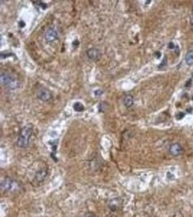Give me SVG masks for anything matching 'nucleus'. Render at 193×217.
Listing matches in <instances>:
<instances>
[{"mask_svg":"<svg viewBox=\"0 0 193 217\" xmlns=\"http://www.w3.org/2000/svg\"><path fill=\"white\" fill-rule=\"evenodd\" d=\"M1 188L6 191H13L18 188V183L10 178H6L1 181Z\"/></svg>","mask_w":193,"mask_h":217,"instance_id":"3","label":"nucleus"},{"mask_svg":"<svg viewBox=\"0 0 193 217\" xmlns=\"http://www.w3.org/2000/svg\"><path fill=\"white\" fill-rule=\"evenodd\" d=\"M185 62L188 65H192L193 64V50L189 51L186 56H185Z\"/></svg>","mask_w":193,"mask_h":217,"instance_id":"11","label":"nucleus"},{"mask_svg":"<svg viewBox=\"0 0 193 217\" xmlns=\"http://www.w3.org/2000/svg\"><path fill=\"white\" fill-rule=\"evenodd\" d=\"M46 173H47V172H46V169H45V168L39 171V172L36 173V176H35L36 180H38V181H42V180H44V179L46 176Z\"/></svg>","mask_w":193,"mask_h":217,"instance_id":"9","label":"nucleus"},{"mask_svg":"<svg viewBox=\"0 0 193 217\" xmlns=\"http://www.w3.org/2000/svg\"><path fill=\"white\" fill-rule=\"evenodd\" d=\"M123 102H124V105L126 106V107H130L134 104V98L131 95H126L123 99Z\"/></svg>","mask_w":193,"mask_h":217,"instance_id":"10","label":"nucleus"},{"mask_svg":"<svg viewBox=\"0 0 193 217\" xmlns=\"http://www.w3.org/2000/svg\"><path fill=\"white\" fill-rule=\"evenodd\" d=\"M45 39L47 42H54V40L58 39V33L55 29L54 28H48L46 33H45Z\"/></svg>","mask_w":193,"mask_h":217,"instance_id":"5","label":"nucleus"},{"mask_svg":"<svg viewBox=\"0 0 193 217\" xmlns=\"http://www.w3.org/2000/svg\"><path fill=\"white\" fill-rule=\"evenodd\" d=\"M191 23H192L193 25V10H192V14H191Z\"/></svg>","mask_w":193,"mask_h":217,"instance_id":"13","label":"nucleus"},{"mask_svg":"<svg viewBox=\"0 0 193 217\" xmlns=\"http://www.w3.org/2000/svg\"><path fill=\"white\" fill-rule=\"evenodd\" d=\"M1 84L10 89H16L19 86V81L15 77H13L11 73L6 72H1Z\"/></svg>","mask_w":193,"mask_h":217,"instance_id":"2","label":"nucleus"},{"mask_svg":"<svg viewBox=\"0 0 193 217\" xmlns=\"http://www.w3.org/2000/svg\"><path fill=\"white\" fill-rule=\"evenodd\" d=\"M33 132V128L31 125H27L20 130L18 138H17V145L20 148H26L29 146V139Z\"/></svg>","mask_w":193,"mask_h":217,"instance_id":"1","label":"nucleus"},{"mask_svg":"<svg viewBox=\"0 0 193 217\" xmlns=\"http://www.w3.org/2000/svg\"><path fill=\"white\" fill-rule=\"evenodd\" d=\"M87 57L92 61H98L101 57V52L98 48H92L87 51Z\"/></svg>","mask_w":193,"mask_h":217,"instance_id":"6","label":"nucleus"},{"mask_svg":"<svg viewBox=\"0 0 193 217\" xmlns=\"http://www.w3.org/2000/svg\"><path fill=\"white\" fill-rule=\"evenodd\" d=\"M73 108H74L75 111H77V112H82V111H84L85 107H84L80 102H77V103H75V104L73 105Z\"/></svg>","mask_w":193,"mask_h":217,"instance_id":"12","label":"nucleus"},{"mask_svg":"<svg viewBox=\"0 0 193 217\" xmlns=\"http://www.w3.org/2000/svg\"><path fill=\"white\" fill-rule=\"evenodd\" d=\"M119 205H120V200L117 199V198L112 199L109 202V207L111 211H117L118 207H119Z\"/></svg>","mask_w":193,"mask_h":217,"instance_id":"8","label":"nucleus"},{"mask_svg":"<svg viewBox=\"0 0 193 217\" xmlns=\"http://www.w3.org/2000/svg\"><path fill=\"white\" fill-rule=\"evenodd\" d=\"M169 152L172 156L174 157H178L182 154L183 152V148L179 143H174L170 146L169 148Z\"/></svg>","mask_w":193,"mask_h":217,"instance_id":"7","label":"nucleus"},{"mask_svg":"<svg viewBox=\"0 0 193 217\" xmlns=\"http://www.w3.org/2000/svg\"><path fill=\"white\" fill-rule=\"evenodd\" d=\"M37 98L42 101H49L52 99V94L48 89L46 88H39L36 92Z\"/></svg>","mask_w":193,"mask_h":217,"instance_id":"4","label":"nucleus"}]
</instances>
